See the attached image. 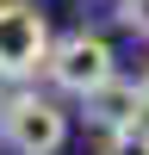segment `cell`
I'll list each match as a JSON object with an SVG mask.
<instances>
[{"mask_svg":"<svg viewBox=\"0 0 149 155\" xmlns=\"http://www.w3.org/2000/svg\"><path fill=\"white\" fill-rule=\"evenodd\" d=\"M143 99H149V74H143Z\"/></svg>","mask_w":149,"mask_h":155,"instance_id":"obj_7","label":"cell"},{"mask_svg":"<svg viewBox=\"0 0 149 155\" xmlns=\"http://www.w3.org/2000/svg\"><path fill=\"white\" fill-rule=\"evenodd\" d=\"M44 74H50V87H56V93L87 99L93 87H106L112 74H118V56H112V44H106L99 31H68V37H56Z\"/></svg>","mask_w":149,"mask_h":155,"instance_id":"obj_3","label":"cell"},{"mask_svg":"<svg viewBox=\"0 0 149 155\" xmlns=\"http://www.w3.org/2000/svg\"><path fill=\"white\" fill-rule=\"evenodd\" d=\"M118 19L131 25L137 37H149V0H118Z\"/></svg>","mask_w":149,"mask_h":155,"instance_id":"obj_5","label":"cell"},{"mask_svg":"<svg viewBox=\"0 0 149 155\" xmlns=\"http://www.w3.org/2000/svg\"><path fill=\"white\" fill-rule=\"evenodd\" d=\"M0 143L12 155H62V143H68V112L50 93L19 87V93L0 99Z\"/></svg>","mask_w":149,"mask_h":155,"instance_id":"obj_1","label":"cell"},{"mask_svg":"<svg viewBox=\"0 0 149 155\" xmlns=\"http://www.w3.org/2000/svg\"><path fill=\"white\" fill-rule=\"evenodd\" d=\"M99 155H149V137H106Z\"/></svg>","mask_w":149,"mask_h":155,"instance_id":"obj_6","label":"cell"},{"mask_svg":"<svg viewBox=\"0 0 149 155\" xmlns=\"http://www.w3.org/2000/svg\"><path fill=\"white\" fill-rule=\"evenodd\" d=\"M87 124L106 137H149V99H143V81H124V74H112L106 87H93V93L81 99Z\"/></svg>","mask_w":149,"mask_h":155,"instance_id":"obj_4","label":"cell"},{"mask_svg":"<svg viewBox=\"0 0 149 155\" xmlns=\"http://www.w3.org/2000/svg\"><path fill=\"white\" fill-rule=\"evenodd\" d=\"M56 37L31 0H0V81H31L50 62Z\"/></svg>","mask_w":149,"mask_h":155,"instance_id":"obj_2","label":"cell"}]
</instances>
